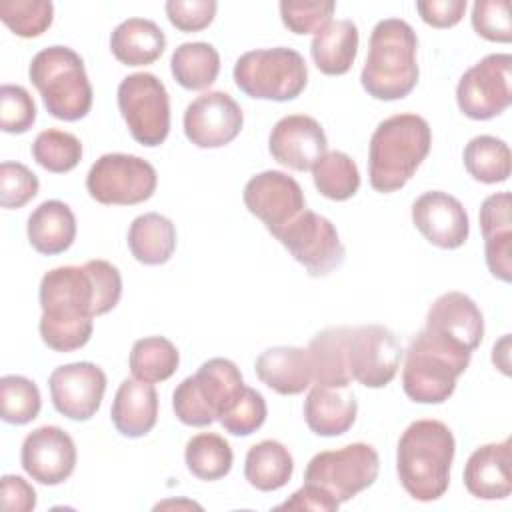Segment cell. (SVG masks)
Masks as SVG:
<instances>
[{
  "label": "cell",
  "instance_id": "26",
  "mask_svg": "<svg viewBox=\"0 0 512 512\" xmlns=\"http://www.w3.org/2000/svg\"><path fill=\"white\" fill-rule=\"evenodd\" d=\"M110 418L114 428L126 438H142L158 418V394L150 382L126 378L112 400Z\"/></svg>",
  "mask_w": 512,
  "mask_h": 512
},
{
  "label": "cell",
  "instance_id": "13",
  "mask_svg": "<svg viewBox=\"0 0 512 512\" xmlns=\"http://www.w3.org/2000/svg\"><path fill=\"white\" fill-rule=\"evenodd\" d=\"M456 102L464 116L490 120L512 102V56L488 54L468 68L456 86Z\"/></svg>",
  "mask_w": 512,
  "mask_h": 512
},
{
  "label": "cell",
  "instance_id": "45",
  "mask_svg": "<svg viewBox=\"0 0 512 512\" xmlns=\"http://www.w3.org/2000/svg\"><path fill=\"white\" fill-rule=\"evenodd\" d=\"M38 176L20 162L0 164V204L2 208H22L38 194Z\"/></svg>",
  "mask_w": 512,
  "mask_h": 512
},
{
  "label": "cell",
  "instance_id": "36",
  "mask_svg": "<svg viewBox=\"0 0 512 512\" xmlns=\"http://www.w3.org/2000/svg\"><path fill=\"white\" fill-rule=\"evenodd\" d=\"M184 460L192 476L198 480H220L224 478L234 462L232 448L216 432H202L186 442Z\"/></svg>",
  "mask_w": 512,
  "mask_h": 512
},
{
  "label": "cell",
  "instance_id": "42",
  "mask_svg": "<svg viewBox=\"0 0 512 512\" xmlns=\"http://www.w3.org/2000/svg\"><path fill=\"white\" fill-rule=\"evenodd\" d=\"M36 120V104L26 88L2 84L0 88V128L6 134H24Z\"/></svg>",
  "mask_w": 512,
  "mask_h": 512
},
{
  "label": "cell",
  "instance_id": "2",
  "mask_svg": "<svg viewBox=\"0 0 512 512\" xmlns=\"http://www.w3.org/2000/svg\"><path fill=\"white\" fill-rule=\"evenodd\" d=\"M456 442L440 420H416L400 436L396 472L402 488L418 502L444 496L450 484V466Z\"/></svg>",
  "mask_w": 512,
  "mask_h": 512
},
{
  "label": "cell",
  "instance_id": "43",
  "mask_svg": "<svg viewBox=\"0 0 512 512\" xmlns=\"http://www.w3.org/2000/svg\"><path fill=\"white\" fill-rule=\"evenodd\" d=\"M266 414L268 408L264 396L258 390L246 386L238 402L226 414H222L218 422L226 432L234 436H250L264 424Z\"/></svg>",
  "mask_w": 512,
  "mask_h": 512
},
{
  "label": "cell",
  "instance_id": "29",
  "mask_svg": "<svg viewBox=\"0 0 512 512\" xmlns=\"http://www.w3.org/2000/svg\"><path fill=\"white\" fill-rule=\"evenodd\" d=\"M164 48L162 28L148 18H128L110 34V50L126 66H148L162 56Z\"/></svg>",
  "mask_w": 512,
  "mask_h": 512
},
{
  "label": "cell",
  "instance_id": "35",
  "mask_svg": "<svg viewBox=\"0 0 512 512\" xmlns=\"http://www.w3.org/2000/svg\"><path fill=\"white\" fill-rule=\"evenodd\" d=\"M130 372L140 382H164L168 380L178 364V348L164 336H146L134 342L130 350Z\"/></svg>",
  "mask_w": 512,
  "mask_h": 512
},
{
  "label": "cell",
  "instance_id": "25",
  "mask_svg": "<svg viewBox=\"0 0 512 512\" xmlns=\"http://www.w3.org/2000/svg\"><path fill=\"white\" fill-rule=\"evenodd\" d=\"M358 402L348 386H320L308 392L304 400V420L318 436H340L356 420Z\"/></svg>",
  "mask_w": 512,
  "mask_h": 512
},
{
  "label": "cell",
  "instance_id": "31",
  "mask_svg": "<svg viewBox=\"0 0 512 512\" xmlns=\"http://www.w3.org/2000/svg\"><path fill=\"white\" fill-rule=\"evenodd\" d=\"M128 248L140 264L158 266L168 262L176 250L172 220L158 212L136 216L128 228Z\"/></svg>",
  "mask_w": 512,
  "mask_h": 512
},
{
  "label": "cell",
  "instance_id": "49",
  "mask_svg": "<svg viewBox=\"0 0 512 512\" xmlns=\"http://www.w3.org/2000/svg\"><path fill=\"white\" fill-rule=\"evenodd\" d=\"M340 502L322 490L316 484L304 482L288 500L276 506V510H318V512H334Z\"/></svg>",
  "mask_w": 512,
  "mask_h": 512
},
{
  "label": "cell",
  "instance_id": "19",
  "mask_svg": "<svg viewBox=\"0 0 512 512\" xmlns=\"http://www.w3.org/2000/svg\"><path fill=\"white\" fill-rule=\"evenodd\" d=\"M424 330L448 346L474 352L484 338V316L468 294L452 290L432 302Z\"/></svg>",
  "mask_w": 512,
  "mask_h": 512
},
{
  "label": "cell",
  "instance_id": "46",
  "mask_svg": "<svg viewBox=\"0 0 512 512\" xmlns=\"http://www.w3.org/2000/svg\"><path fill=\"white\" fill-rule=\"evenodd\" d=\"M214 0H168L164 10L172 26L182 32H200L208 28L216 16Z\"/></svg>",
  "mask_w": 512,
  "mask_h": 512
},
{
  "label": "cell",
  "instance_id": "39",
  "mask_svg": "<svg viewBox=\"0 0 512 512\" xmlns=\"http://www.w3.org/2000/svg\"><path fill=\"white\" fill-rule=\"evenodd\" d=\"M42 406L38 386L18 374H8L0 378V416L8 424H28L32 422Z\"/></svg>",
  "mask_w": 512,
  "mask_h": 512
},
{
  "label": "cell",
  "instance_id": "34",
  "mask_svg": "<svg viewBox=\"0 0 512 512\" xmlns=\"http://www.w3.org/2000/svg\"><path fill=\"white\" fill-rule=\"evenodd\" d=\"M462 160L466 172L482 184L506 182L512 168V154L508 144L490 134L474 136L464 146Z\"/></svg>",
  "mask_w": 512,
  "mask_h": 512
},
{
  "label": "cell",
  "instance_id": "48",
  "mask_svg": "<svg viewBox=\"0 0 512 512\" xmlns=\"http://www.w3.org/2000/svg\"><path fill=\"white\" fill-rule=\"evenodd\" d=\"M0 500L6 512H30L36 508V492L22 476L4 474L0 480Z\"/></svg>",
  "mask_w": 512,
  "mask_h": 512
},
{
  "label": "cell",
  "instance_id": "28",
  "mask_svg": "<svg viewBox=\"0 0 512 512\" xmlns=\"http://www.w3.org/2000/svg\"><path fill=\"white\" fill-rule=\"evenodd\" d=\"M352 326H328L308 344L312 380L320 386H348V336Z\"/></svg>",
  "mask_w": 512,
  "mask_h": 512
},
{
  "label": "cell",
  "instance_id": "30",
  "mask_svg": "<svg viewBox=\"0 0 512 512\" xmlns=\"http://www.w3.org/2000/svg\"><path fill=\"white\" fill-rule=\"evenodd\" d=\"M358 52V28L352 20H330L310 42L316 68L326 76L346 74Z\"/></svg>",
  "mask_w": 512,
  "mask_h": 512
},
{
  "label": "cell",
  "instance_id": "18",
  "mask_svg": "<svg viewBox=\"0 0 512 512\" xmlns=\"http://www.w3.org/2000/svg\"><path fill=\"white\" fill-rule=\"evenodd\" d=\"M20 462L32 480L56 486L68 480L76 468V444L60 426H40L24 438Z\"/></svg>",
  "mask_w": 512,
  "mask_h": 512
},
{
  "label": "cell",
  "instance_id": "27",
  "mask_svg": "<svg viewBox=\"0 0 512 512\" xmlns=\"http://www.w3.org/2000/svg\"><path fill=\"white\" fill-rule=\"evenodd\" d=\"M26 234L36 252L46 256L62 254L76 238L74 212L60 200H46L28 216Z\"/></svg>",
  "mask_w": 512,
  "mask_h": 512
},
{
  "label": "cell",
  "instance_id": "41",
  "mask_svg": "<svg viewBox=\"0 0 512 512\" xmlns=\"http://www.w3.org/2000/svg\"><path fill=\"white\" fill-rule=\"evenodd\" d=\"M334 8L332 0H282L280 18L294 34H316L332 20Z\"/></svg>",
  "mask_w": 512,
  "mask_h": 512
},
{
  "label": "cell",
  "instance_id": "15",
  "mask_svg": "<svg viewBox=\"0 0 512 512\" xmlns=\"http://www.w3.org/2000/svg\"><path fill=\"white\" fill-rule=\"evenodd\" d=\"M242 198L248 212L262 220L272 236L306 208L300 184L280 170H264L252 176L244 186Z\"/></svg>",
  "mask_w": 512,
  "mask_h": 512
},
{
  "label": "cell",
  "instance_id": "8",
  "mask_svg": "<svg viewBox=\"0 0 512 512\" xmlns=\"http://www.w3.org/2000/svg\"><path fill=\"white\" fill-rule=\"evenodd\" d=\"M234 82L250 98L288 102L306 88L308 68L294 48L250 50L236 60Z\"/></svg>",
  "mask_w": 512,
  "mask_h": 512
},
{
  "label": "cell",
  "instance_id": "21",
  "mask_svg": "<svg viewBox=\"0 0 512 512\" xmlns=\"http://www.w3.org/2000/svg\"><path fill=\"white\" fill-rule=\"evenodd\" d=\"M326 144V134L320 122L306 114H288L280 118L268 136L272 158L298 172L312 170V166L326 154Z\"/></svg>",
  "mask_w": 512,
  "mask_h": 512
},
{
  "label": "cell",
  "instance_id": "23",
  "mask_svg": "<svg viewBox=\"0 0 512 512\" xmlns=\"http://www.w3.org/2000/svg\"><path fill=\"white\" fill-rule=\"evenodd\" d=\"M512 198L510 192L490 194L480 206V228L490 274L502 282L512 280Z\"/></svg>",
  "mask_w": 512,
  "mask_h": 512
},
{
  "label": "cell",
  "instance_id": "12",
  "mask_svg": "<svg viewBox=\"0 0 512 512\" xmlns=\"http://www.w3.org/2000/svg\"><path fill=\"white\" fill-rule=\"evenodd\" d=\"M274 238L314 278L328 276L346 256L336 226L328 218L306 208L288 226L276 232Z\"/></svg>",
  "mask_w": 512,
  "mask_h": 512
},
{
  "label": "cell",
  "instance_id": "6",
  "mask_svg": "<svg viewBox=\"0 0 512 512\" xmlns=\"http://www.w3.org/2000/svg\"><path fill=\"white\" fill-rule=\"evenodd\" d=\"M472 352L458 350L420 330L404 358L402 388L418 404H442L454 390L456 380L468 368Z\"/></svg>",
  "mask_w": 512,
  "mask_h": 512
},
{
  "label": "cell",
  "instance_id": "32",
  "mask_svg": "<svg viewBox=\"0 0 512 512\" xmlns=\"http://www.w3.org/2000/svg\"><path fill=\"white\" fill-rule=\"evenodd\" d=\"M292 472V454L278 440H262L250 446L244 460V478L260 492H272L286 486Z\"/></svg>",
  "mask_w": 512,
  "mask_h": 512
},
{
  "label": "cell",
  "instance_id": "38",
  "mask_svg": "<svg viewBox=\"0 0 512 512\" xmlns=\"http://www.w3.org/2000/svg\"><path fill=\"white\" fill-rule=\"evenodd\" d=\"M32 158L44 170L64 174L76 168L82 160V144L70 132L48 128L34 138Z\"/></svg>",
  "mask_w": 512,
  "mask_h": 512
},
{
  "label": "cell",
  "instance_id": "22",
  "mask_svg": "<svg viewBox=\"0 0 512 512\" xmlns=\"http://www.w3.org/2000/svg\"><path fill=\"white\" fill-rule=\"evenodd\" d=\"M512 440L476 448L464 466V486L480 500H504L512 492Z\"/></svg>",
  "mask_w": 512,
  "mask_h": 512
},
{
  "label": "cell",
  "instance_id": "47",
  "mask_svg": "<svg viewBox=\"0 0 512 512\" xmlns=\"http://www.w3.org/2000/svg\"><path fill=\"white\" fill-rule=\"evenodd\" d=\"M466 0H420L416 2V10L420 18L434 28H452L456 26L464 12Z\"/></svg>",
  "mask_w": 512,
  "mask_h": 512
},
{
  "label": "cell",
  "instance_id": "1",
  "mask_svg": "<svg viewBox=\"0 0 512 512\" xmlns=\"http://www.w3.org/2000/svg\"><path fill=\"white\" fill-rule=\"evenodd\" d=\"M122 296V276L108 260L84 266H58L40 280V336L56 352H72L88 344L94 316L110 312Z\"/></svg>",
  "mask_w": 512,
  "mask_h": 512
},
{
  "label": "cell",
  "instance_id": "5",
  "mask_svg": "<svg viewBox=\"0 0 512 512\" xmlns=\"http://www.w3.org/2000/svg\"><path fill=\"white\" fill-rule=\"evenodd\" d=\"M28 76L54 118L76 122L90 112L92 86L82 58L72 48L60 44L42 48L34 54Z\"/></svg>",
  "mask_w": 512,
  "mask_h": 512
},
{
  "label": "cell",
  "instance_id": "33",
  "mask_svg": "<svg viewBox=\"0 0 512 512\" xmlns=\"http://www.w3.org/2000/svg\"><path fill=\"white\" fill-rule=\"evenodd\" d=\"M170 70L182 88L204 90L218 78L220 54L208 42H184L174 50Z\"/></svg>",
  "mask_w": 512,
  "mask_h": 512
},
{
  "label": "cell",
  "instance_id": "9",
  "mask_svg": "<svg viewBox=\"0 0 512 512\" xmlns=\"http://www.w3.org/2000/svg\"><path fill=\"white\" fill-rule=\"evenodd\" d=\"M378 472L380 458L374 446L354 442L312 456L304 470V482L320 486L342 504L370 488L376 482Z\"/></svg>",
  "mask_w": 512,
  "mask_h": 512
},
{
  "label": "cell",
  "instance_id": "11",
  "mask_svg": "<svg viewBox=\"0 0 512 512\" xmlns=\"http://www.w3.org/2000/svg\"><path fill=\"white\" fill-rule=\"evenodd\" d=\"M158 184L156 168L134 154L100 156L88 170V194L106 206H132L148 200Z\"/></svg>",
  "mask_w": 512,
  "mask_h": 512
},
{
  "label": "cell",
  "instance_id": "4",
  "mask_svg": "<svg viewBox=\"0 0 512 512\" xmlns=\"http://www.w3.org/2000/svg\"><path fill=\"white\" fill-rule=\"evenodd\" d=\"M432 146V130L418 114H394L382 120L370 138L368 176L376 192L400 190L418 170Z\"/></svg>",
  "mask_w": 512,
  "mask_h": 512
},
{
  "label": "cell",
  "instance_id": "17",
  "mask_svg": "<svg viewBox=\"0 0 512 512\" xmlns=\"http://www.w3.org/2000/svg\"><path fill=\"white\" fill-rule=\"evenodd\" d=\"M54 408L76 422L90 420L104 398L106 374L92 362H72L52 370L48 378Z\"/></svg>",
  "mask_w": 512,
  "mask_h": 512
},
{
  "label": "cell",
  "instance_id": "7",
  "mask_svg": "<svg viewBox=\"0 0 512 512\" xmlns=\"http://www.w3.org/2000/svg\"><path fill=\"white\" fill-rule=\"evenodd\" d=\"M244 388L242 374L232 360L210 358L194 376L184 378L176 386L172 408L186 426H210L238 402Z\"/></svg>",
  "mask_w": 512,
  "mask_h": 512
},
{
  "label": "cell",
  "instance_id": "14",
  "mask_svg": "<svg viewBox=\"0 0 512 512\" xmlns=\"http://www.w3.org/2000/svg\"><path fill=\"white\" fill-rule=\"evenodd\" d=\"M402 348L382 324L354 326L348 336V368L352 380L366 388H384L400 368Z\"/></svg>",
  "mask_w": 512,
  "mask_h": 512
},
{
  "label": "cell",
  "instance_id": "44",
  "mask_svg": "<svg viewBox=\"0 0 512 512\" xmlns=\"http://www.w3.org/2000/svg\"><path fill=\"white\" fill-rule=\"evenodd\" d=\"M472 28L490 42H510V2L508 0H476L472 6Z\"/></svg>",
  "mask_w": 512,
  "mask_h": 512
},
{
  "label": "cell",
  "instance_id": "24",
  "mask_svg": "<svg viewBox=\"0 0 512 512\" xmlns=\"http://www.w3.org/2000/svg\"><path fill=\"white\" fill-rule=\"evenodd\" d=\"M256 376L282 396H296L312 382V366L306 348L272 346L256 358Z\"/></svg>",
  "mask_w": 512,
  "mask_h": 512
},
{
  "label": "cell",
  "instance_id": "50",
  "mask_svg": "<svg viewBox=\"0 0 512 512\" xmlns=\"http://www.w3.org/2000/svg\"><path fill=\"white\" fill-rule=\"evenodd\" d=\"M508 344H510V336L504 334L502 340L498 344H494V350H492V362L504 372V374H510V362H508Z\"/></svg>",
  "mask_w": 512,
  "mask_h": 512
},
{
  "label": "cell",
  "instance_id": "20",
  "mask_svg": "<svg viewBox=\"0 0 512 512\" xmlns=\"http://www.w3.org/2000/svg\"><path fill=\"white\" fill-rule=\"evenodd\" d=\"M412 222L430 244L442 250L460 248L470 234V222L462 202L442 190L424 192L414 200Z\"/></svg>",
  "mask_w": 512,
  "mask_h": 512
},
{
  "label": "cell",
  "instance_id": "3",
  "mask_svg": "<svg viewBox=\"0 0 512 512\" xmlns=\"http://www.w3.org/2000/svg\"><path fill=\"white\" fill-rule=\"evenodd\" d=\"M418 38L400 18H384L370 32L368 56L360 74L362 88L376 100L406 98L418 84Z\"/></svg>",
  "mask_w": 512,
  "mask_h": 512
},
{
  "label": "cell",
  "instance_id": "37",
  "mask_svg": "<svg viewBox=\"0 0 512 512\" xmlns=\"http://www.w3.org/2000/svg\"><path fill=\"white\" fill-rule=\"evenodd\" d=\"M312 180L322 196L336 202L352 198L360 188V172L356 162L340 150L326 152L312 166Z\"/></svg>",
  "mask_w": 512,
  "mask_h": 512
},
{
  "label": "cell",
  "instance_id": "16",
  "mask_svg": "<svg viewBox=\"0 0 512 512\" xmlns=\"http://www.w3.org/2000/svg\"><path fill=\"white\" fill-rule=\"evenodd\" d=\"M242 124V108L222 90L200 94L184 110V134L198 148L230 144L240 134Z\"/></svg>",
  "mask_w": 512,
  "mask_h": 512
},
{
  "label": "cell",
  "instance_id": "40",
  "mask_svg": "<svg viewBox=\"0 0 512 512\" xmlns=\"http://www.w3.org/2000/svg\"><path fill=\"white\" fill-rule=\"evenodd\" d=\"M0 18L16 36L36 38L50 28L54 6L50 0H4Z\"/></svg>",
  "mask_w": 512,
  "mask_h": 512
},
{
  "label": "cell",
  "instance_id": "10",
  "mask_svg": "<svg viewBox=\"0 0 512 512\" xmlns=\"http://www.w3.org/2000/svg\"><path fill=\"white\" fill-rule=\"evenodd\" d=\"M118 108L132 138L142 146H160L168 138L170 98L154 74H128L118 86Z\"/></svg>",
  "mask_w": 512,
  "mask_h": 512
}]
</instances>
